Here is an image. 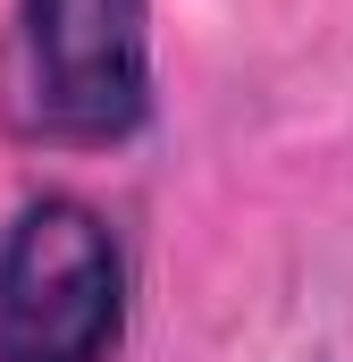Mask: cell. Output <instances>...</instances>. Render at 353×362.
<instances>
[{"instance_id":"1","label":"cell","mask_w":353,"mask_h":362,"mask_svg":"<svg viewBox=\"0 0 353 362\" xmlns=\"http://www.w3.org/2000/svg\"><path fill=\"white\" fill-rule=\"evenodd\" d=\"M0 127L25 152H118L152 127V0H8Z\"/></svg>"},{"instance_id":"2","label":"cell","mask_w":353,"mask_h":362,"mask_svg":"<svg viewBox=\"0 0 353 362\" xmlns=\"http://www.w3.org/2000/svg\"><path fill=\"white\" fill-rule=\"evenodd\" d=\"M126 245L76 194H25L0 228V362H118Z\"/></svg>"}]
</instances>
